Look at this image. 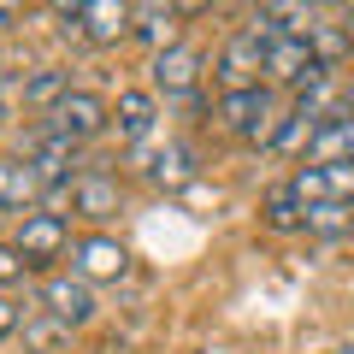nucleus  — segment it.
Masks as SVG:
<instances>
[{
  "instance_id": "f257e3e1",
  "label": "nucleus",
  "mask_w": 354,
  "mask_h": 354,
  "mask_svg": "<svg viewBox=\"0 0 354 354\" xmlns=\"http://www.w3.org/2000/svg\"><path fill=\"white\" fill-rule=\"evenodd\" d=\"M213 118H218V130H225V136H236V142H266V148H272V136H278V124H283L272 83L242 88V95H218Z\"/></svg>"
},
{
  "instance_id": "f03ea898",
  "label": "nucleus",
  "mask_w": 354,
  "mask_h": 354,
  "mask_svg": "<svg viewBox=\"0 0 354 354\" xmlns=\"http://www.w3.org/2000/svg\"><path fill=\"white\" fill-rule=\"evenodd\" d=\"M325 65H319L313 53V36H278V41H266V83H278V88H295V95H307L313 83H325Z\"/></svg>"
},
{
  "instance_id": "7ed1b4c3",
  "label": "nucleus",
  "mask_w": 354,
  "mask_h": 354,
  "mask_svg": "<svg viewBox=\"0 0 354 354\" xmlns=\"http://www.w3.org/2000/svg\"><path fill=\"white\" fill-rule=\"evenodd\" d=\"M12 248L24 254V266L30 272H41V278H53V260H59L65 248H71V225H65V213H24L18 218V236H12Z\"/></svg>"
},
{
  "instance_id": "20e7f679",
  "label": "nucleus",
  "mask_w": 354,
  "mask_h": 354,
  "mask_svg": "<svg viewBox=\"0 0 354 354\" xmlns=\"http://www.w3.org/2000/svg\"><path fill=\"white\" fill-rule=\"evenodd\" d=\"M213 77H218V95H242V88H260V83H266V41L254 36V30H236V36L218 48Z\"/></svg>"
},
{
  "instance_id": "39448f33",
  "label": "nucleus",
  "mask_w": 354,
  "mask_h": 354,
  "mask_svg": "<svg viewBox=\"0 0 354 354\" xmlns=\"http://www.w3.org/2000/svg\"><path fill=\"white\" fill-rule=\"evenodd\" d=\"M18 160H30L41 171V183H71L77 177V142L59 136L53 124H30L18 136Z\"/></svg>"
},
{
  "instance_id": "423d86ee",
  "label": "nucleus",
  "mask_w": 354,
  "mask_h": 354,
  "mask_svg": "<svg viewBox=\"0 0 354 354\" xmlns=\"http://www.w3.org/2000/svg\"><path fill=\"white\" fill-rule=\"evenodd\" d=\"M41 124H53L59 136H71L77 148H83V142H95L101 130H113V101H101L95 88H71V95L41 118Z\"/></svg>"
},
{
  "instance_id": "0eeeda50",
  "label": "nucleus",
  "mask_w": 354,
  "mask_h": 354,
  "mask_svg": "<svg viewBox=\"0 0 354 354\" xmlns=\"http://www.w3.org/2000/svg\"><path fill=\"white\" fill-rule=\"evenodd\" d=\"M153 95H165V101H183V95H195L201 88V71H207V53L195 48V41H177V48L153 53Z\"/></svg>"
},
{
  "instance_id": "6e6552de",
  "label": "nucleus",
  "mask_w": 354,
  "mask_h": 354,
  "mask_svg": "<svg viewBox=\"0 0 354 354\" xmlns=\"http://www.w3.org/2000/svg\"><path fill=\"white\" fill-rule=\"evenodd\" d=\"M118 207H124V183L101 165H83V177L71 183V213L88 225H106V218H118Z\"/></svg>"
},
{
  "instance_id": "1a4fd4ad",
  "label": "nucleus",
  "mask_w": 354,
  "mask_h": 354,
  "mask_svg": "<svg viewBox=\"0 0 354 354\" xmlns=\"http://www.w3.org/2000/svg\"><path fill=\"white\" fill-rule=\"evenodd\" d=\"M290 183L307 213L313 207H354V165H301Z\"/></svg>"
},
{
  "instance_id": "9d476101",
  "label": "nucleus",
  "mask_w": 354,
  "mask_h": 354,
  "mask_svg": "<svg viewBox=\"0 0 354 354\" xmlns=\"http://www.w3.org/2000/svg\"><path fill=\"white\" fill-rule=\"evenodd\" d=\"M41 307L65 325H88L95 319V283L77 278V272H53V278H41Z\"/></svg>"
},
{
  "instance_id": "9b49d317",
  "label": "nucleus",
  "mask_w": 354,
  "mask_h": 354,
  "mask_svg": "<svg viewBox=\"0 0 354 354\" xmlns=\"http://www.w3.org/2000/svg\"><path fill=\"white\" fill-rule=\"evenodd\" d=\"M71 254H77V278H88V283H118L130 272V248L118 236H106V230L83 236Z\"/></svg>"
},
{
  "instance_id": "f8f14e48",
  "label": "nucleus",
  "mask_w": 354,
  "mask_h": 354,
  "mask_svg": "<svg viewBox=\"0 0 354 354\" xmlns=\"http://www.w3.org/2000/svg\"><path fill=\"white\" fill-rule=\"evenodd\" d=\"M41 195H48V183L36 165L18 153H0V213H36Z\"/></svg>"
},
{
  "instance_id": "ddd939ff",
  "label": "nucleus",
  "mask_w": 354,
  "mask_h": 354,
  "mask_svg": "<svg viewBox=\"0 0 354 354\" xmlns=\"http://www.w3.org/2000/svg\"><path fill=\"white\" fill-rule=\"evenodd\" d=\"M153 124H160V95L153 88H118V101H113L118 142H148Z\"/></svg>"
},
{
  "instance_id": "4468645a",
  "label": "nucleus",
  "mask_w": 354,
  "mask_h": 354,
  "mask_svg": "<svg viewBox=\"0 0 354 354\" xmlns=\"http://www.w3.org/2000/svg\"><path fill=\"white\" fill-rule=\"evenodd\" d=\"M130 24H136V6H124V0H83V36L95 41V48L124 41Z\"/></svg>"
},
{
  "instance_id": "2eb2a0df",
  "label": "nucleus",
  "mask_w": 354,
  "mask_h": 354,
  "mask_svg": "<svg viewBox=\"0 0 354 354\" xmlns=\"http://www.w3.org/2000/svg\"><path fill=\"white\" fill-rule=\"evenodd\" d=\"M130 36H136V41H148L153 53L177 48V41H183V6H160V0L136 6V24H130Z\"/></svg>"
},
{
  "instance_id": "dca6fc26",
  "label": "nucleus",
  "mask_w": 354,
  "mask_h": 354,
  "mask_svg": "<svg viewBox=\"0 0 354 354\" xmlns=\"http://www.w3.org/2000/svg\"><path fill=\"white\" fill-rule=\"evenodd\" d=\"M319 124H325V113H313L307 101H295L290 113H283L278 136H272V153H290V160H307V153H313V136H319Z\"/></svg>"
},
{
  "instance_id": "f3484780",
  "label": "nucleus",
  "mask_w": 354,
  "mask_h": 354,
  "mask_svg": "<svg viewBox=\"0 0 354 354\" xmlns=\"http://www.w3.org/2000/svg\"><path fill=\"white\" fill-rule=\"evenodd\" d=\"M307 165H354V113H348V106H342L337 118H325V124H319Z\"/></svg>"
},
{
  "instance_id": "a211bd4d",
  "label": "nucleus",
  "mask_w": 354,
  "mask_h": 354,
  "mask_svg": "<svg viewBox=\"0 0 354 354\" xmlns=\"http://www.w3.org/2000/svg\"><path fill=\"white\" fill-rule=\"evenodd\" d=\"M195 171H201V153H195L189 142H165V148H153V153H148V183H160V189L189 183Z\"/></svg>"
},
{
  "instance_id": "6ab92c4d",
  "label": "nucleus",
  "mask_w": 354,
  "mask_h": 354,
  "mask_svg": "<svg viewBox=\"0 0 354 354\" xmlns=\"http://www.w3.org/2000/svg\"><path fill=\"white\" fill-rule=\"evenodd\" d=\"M260 225L278 230V236H295V230H307V207L301 195H295V183H272L260 201Z\"/></svg>"
},
{
  "instance_id": "aec40b11",
  "label": "nucleus",
  "mask_w": 354,
  "mask_h": 354,
  "mask_svg": "<svg viewBox=\"0 0 354 354\" xmlns=\"http://www.w3.org/2000/svg\"><path fill=\"white\" fill-rule=\"evenodd\" d=\"M24 342L36 354H65V348H71V325L53 319L48 307H36V313H24Z\"/></svg>"
},
{
  "instance_id": "412c9836",
  "label": "nucleus",
  "mask_w": 354,
  "mask_h": 354,
  "mask_svg": "<svg viewBox=\"0 0 354 354\" xmlns=\"http://www.w3.org/2000/svg\"><path fill=\"white\" fill-rule=\"evenodd\" d=\"M65 95H71V71H59V65H41V71L24 83V106H36L41 118H48Z\"/></svg>"
},
{
  "instance_id": "4be33fe9",
  "label": "nucleus",
  "mask_w": 354,
  "mask_h": 354,
  "mask_svg": "<svg viewBox=\"0 0 354 354\" xmlns=\"http://www.w3.org/2000/svg\"><path fill=\"white\" fill-rule=\"evenodd\" d=\"M330 18H337V12H330ZM313 53H319L325 71H337V65L354 53V41H348V30H342V24H319V30H313Z\"/></svg>"
},
{
  "instance_id": "5701e85b",
  "label": "nucleus",
  "mask_w": 354,
  "mask_h": 354,
  "mask_svg": "<svg viewBox=\"0 0 354 354\" xmlns=\"http://www.w3.org/2000/svg\"><path fill=\"white\" fill-rule=\"evenodd\" d=\"M354 230V207H313L307 213V236H342Z\"/></svg>"
},
{
  "instance_id": "b1692460",
  "label": "nucleus",
  "mask_w": 354,
  "mask_h": 354,
  "mask_svg": "<svg viewBox=\"0 0 354 354\" xmlns=\"http://www.w3.org/2000/svg\"><path fill=\"white\" fill-rule=\"evenodd\" d=\"M24 272H30V266H24V254H18L12 242H0V290H12V283H24Z\"/></svg>"
},
{
  "instance_id": "393cba45",
  "label": "nucleus",
  "mask_w": 354,
  "mask_h": 354,
  "mask_svg": "<svg viewBox=\"0 0 354 354\" xmlns=\"http://www.w3.org/2000/svg\"><path fill=\"white\" fill-rule=\"evenodd\" d=\"M18 325H24V319H18V307H12V295L0 290V337H12Z\"/></svg>"
},
{
  "instance_id": "a878e982",
  "label": "nucleus",
  "mask_w": 354,
  "mask_h": 354,
  "mask_svg": "<svg viewBox=\"0 0 354 354\" xmlns=\"http://www.w3.org/2000/svg\"><path fill=\"white\" fill-rule=\"evenodd\" d=\"M337 24L348 30V41H354V6H337Z\"/></svg>"
},
{
  "instance_id": "bb28decb",
  "label": "nucleus",
  "mask_w": 354,
  "mask_h": 354,
  "mask_svg": "<svg viewBox=\"0 0 354 354\" xmlns=\"http://www.w3.org/2000/svg\"><path fill=\"white\" fill-rule=\"evenodd\" d=\"M0 136H6V101H0Z\"/></svg>"
},
{
  "instance_id": "cd10ccee",
  "label": "nucleus",
  "mask_w": 354,
  "mask_h": 354,
  "mask_svg": "<svg viewBox=\"0 0 354 354\" xmlns=\"http://www.w3.org/2000/svg\"><path fill=\"white\" fill-rule=\"evenodd\" d=\"M6 18H12V6H0V30H6Z\"/></svg>"
},
{
  "instance_id": "c85d7f7f",
  "label": "nucleus",
  "mask_w": 354,
  "mask_h": 354,
  "mask_svg": "<svg viewBox=\"0 0 354 354\" xmlns=\"http://www.w3.org/2000/svg\"><path fill=\"white\" fill-rule=\"evenodd\" d=\"M330 354H354V342H342V348H330Z\"/></svg>"
},
{
  "instance_id": "c756f323",
  "label": "nucleus",
  "mask_w": 354,
  "mask_h": 354,
  "mask_svg": "<svg viewBox=\"0 0 354 354\" xmlns=\"http://www.w3.org/2000/svg\"><path fill=\"white\" fill-rule=\"evenodd\" d=\"M0 83H6V65H0Z\"/></svg>"
}]
</instances>
